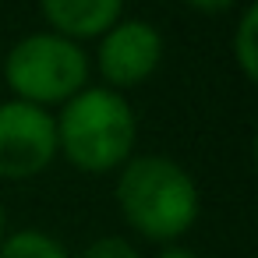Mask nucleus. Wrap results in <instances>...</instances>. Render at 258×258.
<instances>
[{
  "label": "nucleus",
  "mask_w": 258,
  "mask_h": 258,
  "mask_svg": "<svg viewBox=\"0 0 258 258\" xmlns=\"http://www.w3.org/2000/svg\"><path fill=\"white\" fill-rule=\"evenodd\" d=\"M117 205L131 230L156 244L184 237L202 212L195 177L170 156H131L117 177Z\"/></svg>",
  "instance_id": "nucleus-1"
},
{
  "label": "nucleus",
  "mask_w": 258,
  "mask_h": 258,
  "mask_svg": "<svg viewBox=\"0 0 258 258\" xmlns=\"http://www.w3.org/2000/svg\"><path fill=\"white\" fill-rule=\"evenodd\" d=\"M57 120V152L82 173H113L120 170L138 138V120L127 96L106 85H85L60 106Z\"/></svg>",
  "instance_id": "nucleus-2"
},
{
  "label": "nucleus",
  "mask_w": 258,
  "mask_h": 258,
  "mask_svg": "<svg viewBox=\"0 0 258 258\" xmlns=\"http://www.w3.org/2000/svg\"><path fill=\"white\" fill-rule=\"evenodd\" d=\"M4 82L22 103L39 110L64 106L89 85V53L57 32H32L8 50Z\"/></svg>",
  "instance_id": "nucleus-3"
},
{
  "label": "nucleus",
  "mask_w": 258,
  "mask_h": 258,
  "mask_svg": "<svg viewBox=\"0 0 258 258\" xmlns=\"http://www.w3.org/2000/svg\"><path fill=\"white\" fill-rule=\"evenodd\" d=\"M57 159V120L22 99L0 103V180H29Z\"/></svg>",
  "instance_id": "nucleus-4"
},
{
  "label": "nucleus",
  "mask_w": 258,
  "mask_h": 258,
  "mask_svg": "<svg viewBox=\"0 0 258 258\" xmlns=\"http://www.w3.org/2000/svg\"><path fill=\"white\" fill-rule=\"evenodd\" d=\"M163 64V36L152 22L142 18H120L110 32L99 36L96 68L113 92H127L156 75Z\"/></svg>",
  "instance_id": "nucleus-5"
},
{
  "label": "nucleus",
  "mask_w": 258,
  "mask_h": 258,
  "mask_svg": "<svg viewBox=\"0 0 258 258\" xmlns=\"http://www.w3.org/2000/svg\"><path fill=\"white\" fill-rule=\"evenodd\" d=\"M39 11L50 32L82 43V39H99L120 22L124 0H39Z\"/></svg>",
  "instance_id": "nucleus-6"
},
{
  "label": "nucleus",
  "mask_w": 258,
  "mask_h": 258,
  "mask_svg": "<svg viewBox=\"0 0 258 258\" xmlns=\"http://www.w3.org/2000/svg\"><path fill=\"white\" fill-rule=\"evenodd\" d=\"M0 258H71L68 247L43 230H18L0 240Z\"/></svg>",
  "instance_id": "nucleus-7"
},
{
  "label": "nucleus",
  "mask_w": 258,
  "mask_h": 258,
  "mask_svg": "<svg viewBox=\"0 0 258 258\" xmlns=\"http://www.w3.org/2000/svg\"><path fill=\"white\" fill-rule=\"evenodd\" d=\"M254 32H258V8L247 4L237 18V29H233V39H230V50H233V60L240 68V75L251 82L258 75V46H254Z\"/></svg>",
  "instance_id": "nucleus-8"
},
{
  "label": "nucleus",
  "mask_w": 258,
  "mask_h": 258,
  "mask_svg": "<svg viewBox=\"0 0 258 258\" xmlns=\"http://www.w3.org/2000/svg\"><path fill=\"white\" fill-rule=\"evenodd\" d=\"M78 258H138V247L124 237H96L92 244L82 247Z\"/></svg>",
  "instance_id": "nucleus-9"
},
{
  "label": "nucleus",
  "mask_w": 258,
  "mask_h": 258,
  "mask_svg": "<svg viewBox=\"0 0 258 258\" xmlns=\"http://www.w3.org/2000/svg\"><path fill=\"white\" fill-rule=\"evenodd\" d=\"M187 8H195V11H205V15H219V11H230V8H237L240 0H184Z\"/></svg>",
  "instance_id": "nucleus-10"
},
{
  "label": "nucleus",
  "mask_w": 258,
  "mask_h": 258,
  "mask_svg": "<svg viewBox=\"0 0 258 258\" xmlns=\"http://www.w3.org/2000/svg\"><path fill=\"white\" fill-rule=\"evenodd\" d=\"M156 258H198V254H195V251H187V247H173V244H170V247H166V251H159Z\"/></svg>",
  "instance_id": "nucleus-11"
},
{
  "label": "nucleus",
  "mask_w": 258,
  "mask_h": 258,
  "mask_svg": "<svg viewBox=\"0 0 258 258\" xmlns=\"http://www.w3.org/2000/svg\"><path fill=\"white\" fill-rule=\"evenodd\" d=\"M4 226H8V209H4V202H0V240H4Z\"/></svg>",
  "instance_id": "nucleus-12"
}]
</instances>
